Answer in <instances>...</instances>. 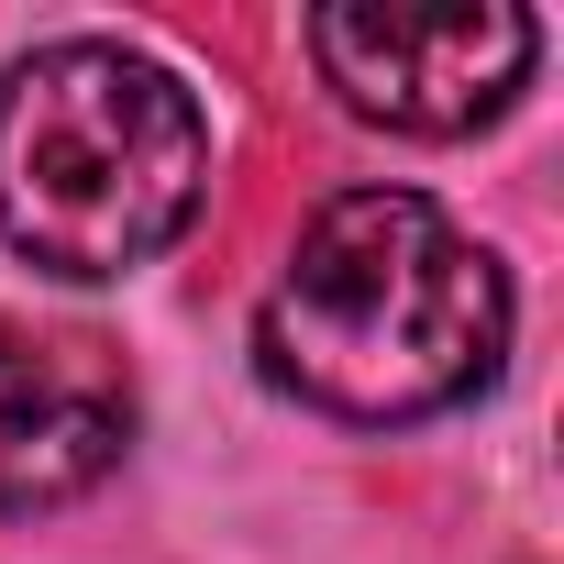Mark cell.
I'll return each instance as SVG.
<instances>
[{
    "mask_svg": "<svg viewBox=\"0 0 564 564\" xmlns=\"http://www.w3.org/2000/svg\"><path fill=\"white\" fill-rule=\"evenodd\" d=\"M254 355L322 421H366V432L432 421V410H454L498 377L509 276L476 232H454L443 199L344 188V199L311 210L300 254L276 265Z\"/></svg>",
    "mask_w": 564,
    "mask_h": 564,
    "instance_id": "obj_1",
    "label": "cell"
},
{
    "mask_svg": "<svg viewBox=\"0 0 564 564\" xmlns=\"http://www.w3.org/2000/svg\"><path fill=\"white\" fill-rule=\"evenodd\" d=\"M210 199V122L177 67L67 34L0 78V243L45 276H133Z\"/></svg>",
    "mask_w": 564,
    "mask_h": 564,
    "instance_id": "obj_2",
    "label": "cell"
},
{
    "mask_svg": "<svg viewBox=\"0 0 564 564\" xmlns=\"http://www.w3.org/2000/svg\"><path fill=\"white\" fill-rule=\"evenodd\" d=\"M311 56L333 78V100L355 122L454 144L476 122H498L542 56V23L520 0H443V12H410V0H344V12H311Z\"/></svg>",
    "mask_w": 564,
    "mask_h": 564,
    "instance_id": "obj_3",
    "label": "cell"
},
{
    "mask_svg": "<svg viewBox=\"0 0 564 564\" xmlns=\"http://www.w3.org/2000/svg\"><path fill=\"white\" fill-rule=\"evenodd\" d=\"M133 443V377L89 333H23L0 322V509L34 520L89 498Z\"/></svg>",
    "mask_w": 564,
    "mask_h": 564,
    "instance_id": "obj_4",
    "label": "cell"
}]
</instances>
